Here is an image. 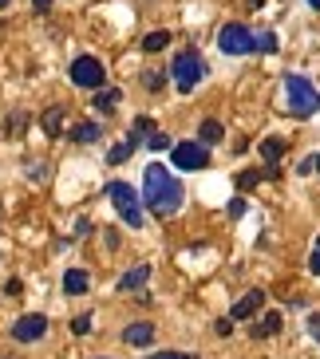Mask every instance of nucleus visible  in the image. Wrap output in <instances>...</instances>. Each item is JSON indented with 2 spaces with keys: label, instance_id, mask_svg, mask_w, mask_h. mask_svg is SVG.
<instances>
[{
  "label": "nucleus",
  "instance_id": "27",
  "mask_svg": "<svg viewBox=\"0 0 320 359\" xmlns=\"http://www.w3.org/2000/svg\"><path fill=\"white\" fill-rule=\"evenodd\" d=\"M147 359H198V355H186V351H154Z\"/></svg>",
  "mask_w": 320,
  "mask_h": 359
},
{
  "label": "nucleus",
  "instance_id": "6",
  "mask_svg": "<svg viewBox=\"0 0 320 359\" xmlns=\"http://www.w3.org/2000/svg\"><path fill=\"white\" fill-rule=\"evenodd\" d=\"M72 83L75 87H84V91H103V79H107V72H103V64H99L95 55H79V60H72Z\"/></svg>",
  "mask_w": 320,
  "mask_h": 359
},
{
  "label": "nucleus",
  "instance_id": "2",
  "mask_svg": "<svg viewBox=\"0 0 320 359\" xmlns=\"http://www.w3.org/2000/svg\"><path fill=\"white\" fill-rule=\"evenodd\" d=\"M202 75H210V67H206V60H202V52H198V48H186V52L174 55L171 79H174V87H178L182 95H190L194 87L202 83Z\"/></svg>",
  "mask_w": 320,
  "mask_h": 359
},
{
  "label": "nucleus",
  "instance_id": "5",
  "mask_svg": "<svg viewBox=\"0 0 320 359\" xmlns=\"http://www.w3.org/2000/svg\"><path fill=\"white\" fill-rule=\"evenodd\" d=\"M218 48H222L225 55H249L257 52V36L249 32L246 24H222V32H218Z\"/></svg>",
  "mask_w": 320,
  "mask_h": 359
},
{
  "label": "nucleus",
  "instance_id": "15",
  "mask_svg": "<svg viewBox=\"0 0 320 359\" xmlns=\"http://www.w3.org/2000/svg\"><path fill=\"white\" fill-rule=\"evenodd\" d=\"M87 285H91V276H87L84 269H67V273H64V292H67V296L87 292Z\"/></svg>",
  "mask_w": 320,
  "mask_h": 359
},
{
  "label": "nucleus",
  "instance_id": "16",
  "mask_svg": "<svg viewBox=\"0 0 320 359\" xmlns=\"http://www.w3.org/2000/svg\"><path fill=\"white\" fill-rule=\"evenodd\" d=\"M139 142H142L139 135L123 138V142H119V147H111V154H107V162H111V166H119V162H127L131 154H135V147H139Z\"/></svg>",
  "mask_w": 320,
  "mask_h": 359
},
{
  "label": "nucleus",
  "instance_id": "8",
  "mask_svg": "<svg viewBox=\"0 0 320 359\" xmlns=\"http://www.w3.org/2000/svg\"><path fill=\"white\" fill-rule=\"evenodd\" d=\"M44 332H48V316H40V312H28L12 324V339H20V344H36Z\"/></svg>",
  "mask_w": 320,
  "mask_h": 359
},
{
  "label": "nucleus",
  "instance_id": "12",
  "mask_svg": "<svg viewBox=\"0 0 320 359\" xmlns=\"http://www.w3.org/2000/svg\"><path fill=\"white\" fill-rule=\"evenodd\" d=\"M123 103V91H119V87H103V91H95V111L99 115H115V107Z\"/></svg>",
  "mask_w": 320,
  "mask_h": 359
},
{
  "label": "nucleus",
  "instance_id": "23",
  "mask_svg": "<svg viewBox=\"0 0 320 359\" xmlns=\"http://www.w3.org/2000/svg\"><path fill=\"white\" fill-rule=\"evenodd\" d=\"M257 52H277V32H261L257 36Z\"/></svg>",
  "mask_w": 320,
  "mask_h": 359
},
{
  "label": "nucleus",
  "instance_id": "26",
  "mask_svg": "<svg viewBox=\"0 0 320 359\" xmlns=\"http://www.w3.org/2000/svg\"><path fill=\"white\" fill-rule=\"evenodd\" d=\"M142 83H147L150 91H162V72H142Z\"/></svg>",
  "mask_w": 320,
  "mask_h": 359
},
{
  "label": "nucleus",
  "instance_id": "30",
  "mask_svg": "<svg viewBox=\"0 0 320 359\" xmlns=\"http://www.w3.org/2000/svg\"><path fill=\"white\" fill-rule=\"evenodd\" d=\"M24 127V115H8L4 118V130H20Z\"/></svg>",
  "mask_w": 320,
  "mask_h": 359
},
{
  "label": "nucleus",
  "instance_id": "22",
  "mask_svg": "<svg viewBox=\"0 0 320 359\" xmlns=\"http://www.w3.org/2000/svg\"><path fill=\"white\" fill-rule=\"evenodd\" d=\"M131 135H139V138L147 135V138H150V135H154V118H150V115H139L135 123H131Z\"/></svg>",
  "mask_w": 320,
  "mask_h": 359
},
{
  "label": "nucleus",
  "instance_id": "11",
  "mask_svg": "<svg viewBox=\"0 0 320 359\" xmlns=\"http://www.w3.org/2000/svg\"><path fill=\"white\" fill-rule=\"evenodd\" d=\"M150 339H154V324H127V332H123V344H131V348H147Z\"/></svg>",
  "mask_w": 320,
  "mask_h": 359
},
{
  "label": "nucleus",
  "instance_id": "38",
  "mask_svg": "<svg viewBox=\"0 0 320 359\" xmlns=\"http://www.w3.org/2000/svg\"><path fill=\"white\" fill-rule=\"evenodd\" d=\"M316 170H320V154H316Z\"/></svg>",
  "mask_w": 320,
  "mask_h": 359
},
{
  "label": "nucleus",
  "instance_id": "4",
  "mask_svg": "<svg viewBox=\"0 0 320 359\" xmlns=\"http://www.w3.org/2000/svg\"><path fill=\"white\" fill-rule=\"evenodd\" d=\"M107 201L115 205L119 217H123L131 229H139V225H142V205H139L135 186H127V182H111V186H107Z\"/></svg>",
  "mask_w": 320,
  "mask_h": 359
},
{
  "label": "nucleus",
  "instance_id": "7",
  "mask_svg": "<svg viewBox=\"0 0 320 359\" xmlns=\"http://www.w3.org/2000/svg\"><path fill=\"white\" fill-rule=\"evenodd\" d=\"M171 158H174V170H206L210 166V147L186 138V142H178V147L171 150Z\"/></svg>",
  "mask_w": 320,
  "mask_h": 359
},
{
  "label": "nucleus",
  "instance_id": "25",
  "mask_svg": "<svg viewBox=\"0 0 320 359\" xmlns=\"http://www.w3.org/2000/svg\"><path fill=\"white\" fill-rule=\"evenodd\" d=\"M72 332H75V336H87V332H91V316H87V312H84V316H75L72 320Z\"/></svg>",
  "mask_w": 320,
  "mask_h": 359
},
{
  "label": "nucleus",
  "instance_id": "19",
  "mask_svg": "<svg viewBox=\"0 0 320 359\" xmlns=\"http://www.w3.org/2000/svg\"><path fill=\"white\" fill-rule=\"evenodd\" d=\"M198 138H202L206 147H213V142H222V123H218V118H206L202 127H198Z\"/></svg>",
  "mask_w": 320,
  "mask_h": 359
},
{
  "label": "nucleus",
  "instance_id": "13",
  "mask_svg": "<svg viewBox=\"0 0 320 359\" xmlns=\"http://www.w3.org/2000/svg\"><path fill=\"white\" fill-rule=\"evenodd\" d=\"M67 138H72V142H79V147H91V142H99V138H103V130H99V123H75V127L67 130Z\"/></svg>",
  "mask_w": 320,
  "mask_h": 359
},
{
  "label": "nucleus",
  "instance_id": "36",
  "mask_svg": "<svg viewBox=\"0 0 320 359\" xmlns=\"http://www.w3.org/2000/svg\"><path fill=\"white\" fill-rule=\"evenodd\" d=\"M249 4H253V8H261V0H249Z\"/></svg>",
  "mask_w": 320,
  "mask_h": 359
},
{
  "label": "nucleus",
  "instance_id": "20",
  "mask_svg": "<svg viewBox=\"0 0 320 359\" xmlns=\"http://www.w3.org/2000/svg\"><path fill=\"white\" fill-rule=\"evenodd\" d=\"M273 174H277L273 166H269V170H249V174H241V178H237V186H241V190H253L261 178H273Z\"/></svg>",
  "mask_w": 320,
  "mask_h": 359
},
{
  "label": "nucleus",
  "instance_id": "34",
  "mask_svg": "<svg viewBox=\"0 0 320 359\" xmlns=\"http://www.w3.org/2000/svg\"><path fill=\"white\" fill-rule=\"evenodd\" d=\"M305 4H312V8H320V0H305Z\"/></svg>",
  "mask_w": 320,
  "mask_h": 359
},
{
  "label": "nucleus",
  "instance_id": "14",
  "mask_svg": "<svg viewBox=\"0 0 320 359\" xmlns=\"http://www.w3.org/2000/svg\"><path fill=\"white\" fill-rule=\"evenodd\" d=\"M40 127H44V135H48V138L64 135V107H48V111H44V118H40Z\"/></svg>",
  "mask_w": 320,
  "mask_h": 359
},
{
  "label": "nucleus",
  "instance_id": "9",
  "mask_svg": "<svg viewBox=\"0 0 320 359\" xmlns=\"http://www.w3.org/2000/svg\"><path fill=\"white\" fill-rule=\"evenodd\" d=\"M261 304H265V292H261V288H253V292H246L234 308H229V320H249V316H257V312H261Z\"/></svg>",
  "mask_w": 320,
  "mask_h": 359
},
{
  "label": "nucleus",
  "instance_id": "18",
  "mask_svg": "<svg viewBox=\"0 0 320 359\" xmlns=\"http://www.w3.org/2000/svg\"><path fill=\"white\" fill-rule=\"evenodd\" d=\"M281 154H285V138H265L261 142V158L273 166V162H281Z\"/></svg>",
  "mask_w": 320,
  "mask_h": 359
},
{
  "label": "nucleus",
  "instance_id": "33",
  "mask_svg": "<svg viewBox=\"0 0 320 359\" xmlns=\"http://www.w3.org/2000/svg\"><path fill=\"white\" fill-rule=\"evenodd\" d=\"M32 8L36 12H48V8H52V0H32Z\"/></svg>",
  "mask_w": 320,
  "mask_h": 359
},
{
  "label": "nucleus",
  "instance_id": "35",
  "mask_svg": "<svg viewBox=\"0 0 320 359\" xmlns=\"http://www.w3.org/2000/svg\"><path fill=\"white\" fill-rule=\"evenodd\" d=\"M8 4H12V0H0V8H8Z\"/></svg>",
  "mask_w": 320,
  "mask_h": 359
},
{
  "label": "nucleus",
  "instance_id": "17",
  "mask_svg": "<svg viewBox=\"0 0 320 359\" xmlns=\"http://www.w3.org/2000/svg\"><path fill=\"white\" fill-rule=\"evenodd\" d=\"M277 332H281V312H265V316L257 320V327H253V336H257V339L277 336Z\"/></svg>",
  "mask_w": 320,
  "mask_h": 359
},
{
  "label": "nucleus",
  "instance_id": "21",
  "mask_svg": "<svg viewBox=\"0 0 320 359\" xmlns=\"http://www.w3.org/2000/svg\"><path fill=\"white\" fill-rule=\"evenodd\" d=\"M171 43V32H150V36H142V52H162Z\"/></svg>",
  "mask_w": 320,
  "mask_h": 359
},
{
  "label": "nucleus",
  "instance_id": "29",
  "mask_svg": "<svg viewBox=\"0 0 320 359\" xmlns=\"http://www.w3.org/2000/svg\"><path fill=\"white\" fill-rule=\"evenodd\" d=\"M309 269L320 276V237H316V249H312V257H309Z\"/></svg>",
  "mask_w": 320,
  "mask_h": 359
},
{
  "label": "nucleus",
  "instance_id": "32",
  "mask_svg": "<svg viewBox=\"0 0 320 359\" xmlns=\"http://www.w3.org/2000/svg\"><path fill=\"white\" fill-rule=\"evenodd\" d=\"M4 292H8V296H20V292H24V285H20V280H16V276H12L8 285H4Z\"/></svg>",
  "mask_w": 320,
  "mask_h": 359
},
{
  "label": "nucleus",
  "instance_id": "3",
  "mask_svg": "<svg viewBox=\"0 0 320 359\" xmlns=\"http://www.w3.org/2000/svg\"><path fill=\"white\" fill-rule=\"evenodd\" d=\"M285 95H288V111L297 118H312L320 111V91L305 75H285Z\"/></svg>",
  "mask_w": 320,
  "mask_h": 359
},
{
  "label": "nucleus",
  "instance_id": "28",
  "mask_svg": "<svg viewBox=\"0 0 320 359\" xmlns=\"http://www.w3.org/2000/svg\"><path fill=\"white\" fill-rule=\"evenodd\" d=\"M246 213V198H234L229 201V217H241Z\"/></svg>",
  "mask_w": 320,
  "mask_h": 359
},
{
  "label": "nucleus",
  "instance_id": "1",
  "mask_svg": "<svg viewBox=\"0 0 320 359\" xmlns=\"http://www.w3.org/2000/svg\"><path fill=\"white\" fill-rule=\"evenodd\" d=\"M182 198L186 194H182L178 178L162 162H150L147 174H142V201H147V210L154 217H174L182 210Z\"/></svg>",
  "mask_w": 320,
  "mask_h": 359
},
{
  "label": "nucleus",
  "instance_id": "31",
  "mask_svg": "<svg viewBox=\"0 0 320 359\" xmlns=\"http://www.w3.org/2000/svg\"><path fill=\"white\" fill-rule=\"evenodd\" d=\"M213 327H218V336H229V332H234V320L225 316V320H218V324H213Z\"/></svg>",
  "mask_w": 320,
  "mask_h": 359
},
{
  "label": "nucleus",
  "instance_id": "24",
  "mask_svg": "<svg viewBox=\"0 0 320 359\" xmlns=\"http://www.w3.org/2000/svg\"><path fill=\"white\" fill-rule=\"evenodd\" d=\"M147 147H150V150H174V147H171V138L162 135V130H154V135L147 138Z\"/></svg>",
  "mask_w": 320,
  "mask_h": 359
},
{
  "label": "nucleus",
  "instance_id": "10",
  "mask_svg": "<svg viewBox=\"0 0 320 359\" xmlns=\"http://www.w3.org/2000/svg\"><path fill=\"white\" fill-rule=\"evenodd\" d=\"M147 280H150V264H135L131 273L119 276V292H139Z\"/></svg>",
  "mask_w": 320,
  "mask_h": 359
},
{
  "label": "nucleus",
  "instance_id": "37",
  "mask_svg": "<svg viewBox=\"0 0 320 359\" xmlns=\"http://www.w3.org/2000/svg\"><path fill=\"white\" fill-rule=\"evenodd\" d=\"M91 359H107V355H91Z\"/></svg>",
  "mask_w": 320,
  "mask_h": 359
}]
</instances>
